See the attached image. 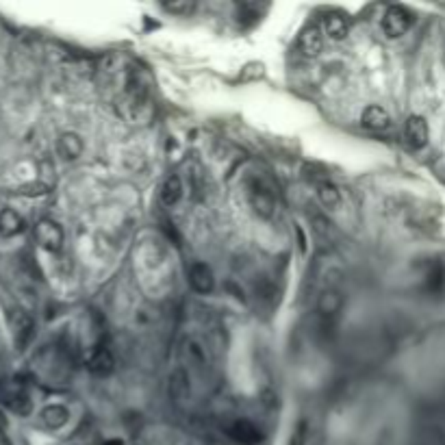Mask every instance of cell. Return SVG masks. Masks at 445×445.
Masks as SVG:
<instances>
[{"label": "cell", "mask_w": 445, "mask_h": 445, "mask_svg": "<svg viewBox=\"0 0 445 445\" xmlns=\"http://www.w3.org/2000/svg\"><path fill=\"white\" fill-rule=\"evenodd\" d=\"M324 48V33L317 24H308L300 33V50L304 57H317Z\"/></svg>", "instance_id": "8fae6325"}, {"label": "cell", "mask_w": 445, "mask_h": 445, "mask_svg": "<svg viewBox=\"0 0 445 445\" xmlns=\"http://www.w3.org/2000/svg\"><path fill=\"white\" fill-rule=\"evenodd\" d=\"M341 306H344V298H341V293L335 291V289H328V291L322 293V298L317 302V313L324 319V324H330L341 313Z\"/></svg>", "instance_id": "ba28073f"}, {"label": "cell", "mask_w": 445, "mask_h": 445, "mask_svg": "<svg viewBox=\"0 0 445 445\" xmlns=\"http://www.w3.org/2000/svg\"><path fill=\"white\" fill-rule=\"evenodd\" d=\"M0 445H13V443H11V439L7 437L5 430H0Z\"/></svg>", "instance_id": "7402d4cb"}, {"label": "cell", "mask_w": 445, "mask_h": 445, "mask_svg": "<svg viewBox=\"0 0 445 445\" xmlns=\"http://www.w3.org/2000/svg\"><path fill=\"white\" fill-rule=\"evenodd\" d=\"M189 285L198 293H211L215 287V278H213L211 267L206 263H200V261L191 265L189 267Z\"/></svg>", "instance_id": "8992f818"}, {"label": "cell", "mask_w": 445, "mask_h": 445, "mask_svg": "<svg viewBox=\"0 0 445 445\" xmlns=\"http://www.w3.org/2000/svg\"><path fill=\"white\" fill-rule=\"evenodd\" d=\"M35 241L48 252H59L63 246V228L52 219H41L35 226Z\"/></svg>", "instance_id": "3957f363"}, {"label": "cell", "mask_w": 445, "mask_h": 445, "mask_svg": "<svg viewBox=\"0 0 445 445\" xmlns=\"http://www.w3.org/2000/svg\"><path fill=\"white\" fill-rule=\"evenodd\" d=\"M102 445H124V441L122 439H109V441H105Z\"/></svg>", "instance_id": "cb8c5ba5"}, {"label": "cell", "mask_w": 445, "mask_h": 445, "mask_svg": "<svg viewBox=\"0 0 445 445\" xmlns=\"http://www.w3.org/2000/svg\"><path fill=\"white\" fill-rule=\"evenodd\" d=\"M3 402L7 404L9 411L18 413V415H31L33 411V399L28 397V393L20 387H9L3 391Z\"/></svg>", "instance_id": "30bf717a"}, {"label": "cell", "mask_w": 445, "mask_h": 445, "mask_svg": "<svg viewBox=\"0 0 445 445\" xmlns=\"http://www.w3.org/2000/svg\"><path fill=\"white\" fill-rule=\"evenodd\" d=\"M70 419V411L61 404H50L41 411V422L46 428L57 430V428H63Z\"/></svg>", "instance_id": "2e32d148"}, {"label": "cell", "mask_w": 445, "mask_h": 445, "mask_svg": "<svg viewBox=\"0 0 445 445\" xmlns=\"http://www.w3.org/2000/svg\"><path fill=\"white\" fill-rule=\"evenodd\" d=\"M248 198L255 213L263 219L272 217L274 213V194L263 181H250L248 183Z\"/></svg>", "instance_id": "7a4b0ae2"}, {"label": "cell", "mask_w": 445, "mask_h": 445, "mask_svg": "<svg viewBox=\"0 0 445 445\" xmlns=\"http://www.w3.org/2000/svg\"><path fill=\"white\" fill-rule=\"evenodd\" d=\"M7 424H9V422H7V415H5V411H3V408H0V430H5V428H7Z\"/></svg>", "instance_id": "603a6c76"}, {"label": "cell", "mask_w": 445, "mask_h": 445, "mask_svg": "<svg viewBox=\"0 0 445 445\" xmlns=\"http://www.w3.org/2000/svg\"><path fill=\"white\" fill-rule=\"evenodd\" d=\"M24 230V219L20 213L13 209H3L0 211V235L3 237H16Z\"/></svg>", "instance_id": "9a60e30c"}, {"label": "cell", "mask_w": 445, "mask_h": 445, "mask_svg": "<svg viewBox=\"0 0 445 445\" xmlns=\"http://www.w3.org/2000/svg\"><path fill=\"white\" fill-rule=\"evenodd\" d=\"M9 324H11V330H13V344H16L18 350H24L28 344H31V339L35 335L33 319L28 317L24 310H13L11 317H9Z\"/></svg>", "instance_id": "277c9868"}, {"label": "cell", "mask_w": 445, "mask_h": 445, "mask_svg": "<svg viewBox=\"0 0 445 445\" xmlns=\"http://www.w3.org/2000/svg\"><path fill=\"white\" fill-rule=\"evenodd\" d=\"M404 137L413 150H422L430 139V128L424 115H411L404 124Z\"/></svg>", "instance_id": "5b68a950"}, {"label": "cell", "mask_w": 445, "mask_h": 445, "mask_svg": "<svg viewBox=\"0 0 445 445\" xmlns=\"http://www.w3.org/2000/svg\"><path fill=\"white\" fill-rule=\"evenodd\" d=\"M324 31L330 39L344 41L348 37V33H350V26H348L344 16H339V13H330V16H326V20H324Z\"/></svg>", "instance_id": "e0dca14e"}, {"label": "cell", "mask_w": 445, "mask_h": 445, "mask_svg": "<svg viewBox=\"0 0 445 445\" xmlns=\"http://www.w3.org/2000/svg\"><path fill=\"white\" fill-rule=\"evenodd\" d=\"M87 369L92 372L94 376H109L113 369H115V361H113V356L109 350L105 348H100L96 350L92 356L87 359Z\"/></svg>", "instance_id": "4fadbf2b"}, {"label": "cell", "mask_w": 445, "mask_h": 445, "mask_svg": "<svg viewBox=\"0 0 445 445\" xmlns=\"http://www.w3.org/2000/svg\"><path fill=\"white\" fill-rule=\"evenodd\" d=\"M317 189V198L319 202L326 206V209H337V206L341 204V191L339 187L330 181V178H324V181H319L315 185Z\"/></svg>", "instance_id": "5bb4252c"}, {"label": "cell", "mask_w": 445, "mask_h": 445, "mask_svg": "<svg viewBox=\"0 0 445 445\" xmlns=\"http://www.w3.org/2000/svg\"><path fill=\"white\" fill-rule=\"evenodd\" d=\"M50 191V187L41 181H35V183H26L22 187H18V194L22 196H28V198H37V196H46Z\"/></svg>", "instance_id": "d6986e66"}, {"label": "cell", "mask_w": 445, "mask_h": 445, "mask_svg": "<svg viewBox=\"0 0 445 445\" xmlns=\"http://www.w3.org/2000/svg\"><path fill=\"white\" fill-rule=\"evenodd\" d=\"M83 150H85V144L77 132H63L57 141V152L66 161H77L83 155Z\"/></svg>", "instance_id": "7c38bea8"}, {"label": "cell", "mask_w": 445, "mask_h": 445, "mask_svg": "<svg viewBox=\"0 0 445 445\" xmlns=\"http://www.w3.org/2000/svg\"><path fill=\"white\" fill-rule=\"evenodd\" d=\"M306 435H308V426H306V422L302 419L298 426H295L289 445H306Z\"/></svg>", "instance_id": "44dd1931"}, {"label": "cell", "mask_w": 445, "mask_h": 445, "mask_svg": "<svg viewBox=\"0 0 445 445\" xmlns=\"http://www.w3.org/2000/svg\"><path fill=\"white\" fill-rule=\"evenodd\" d=\"M163 9L170 11V13H178V16H189V13L196 9V5L187 3V0H185V3H166V5H163Z\"/></svg>", "instance_id": "ffe728a7"}, {"label": "cell", "mask_w": 445, "mask_h": 445, "mask_svg": "<svg viewBox=\"0 0 445 445\" xmlns=\"http://www.w3.org/2000/svg\"><path fill=\"white\" fill-rule=\"evenodd\" d=\"M228 435H230L237 443H244V445H257V443H261V439H263L261 430H259L255 424H252V422H248V419H237V422H233L230 428H228Z\"/></svg>", "instance_id": "9c48e42d"}, {"label": "cell", "mask_w": 445, "mask_h": 445, "mask_svg": "<svg viewBox=\"0 0 445 445\" xmlns=\"http://www.w3.org/2000/svg\"><path fill=\"white\" fill-rule=\"evenodd\" d=\"M413 26V13L404 7H389L382 18V31L389 39H397L411 31Z\"/></svg>", "instance_id": "6da1fadb"}, {"label": "cell", "mask_w": 445, "mask_h": 445, "mask_svg": "<svg viewBox=\"0 0 445 445\" xmlns=\"http://www.w3.org/2000/svg\"><path fill=\"white\" fill-rule=\"evenodd\" d=\"M181 198H183V181L176 174H172L166 178V183L161 187V200L166 206H174Z\"/></svg>", "instance_id": "ac0fdd59"}, {"label": "cell", "mask_w": 445, "mask_h": 445, "mask_svg": "<svg viewBox=\"0 0 445 445\" xmlns=\"http://www.w3.org/2000/svg\"><path fill=\"white\" fill-rule=\"evenodd\" d=\"M361 124L365 128H369V130L380 132V130H387L391 126V115H389L387 109L380 107V105H369L361 113Z\"/></svg>", "instance_id": "52a82bcc"}]
</instances>
